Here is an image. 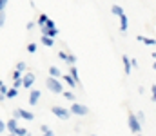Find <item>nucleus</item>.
Returning <instances> with one entry per match:
<instances>
[{"instance_id":"f257e3e1","label":"nucleus","mask_w":156,"mask_h":136,"mask_svg":"<svg viewBox=\"0 0 156 136\" xmlns=\"http://www.w3.org/2000/svg\"><path fill=\"white\" fill-rule=\"evenodd\" d=\"M45 85H47V89L51 91V92H56V94H64L66 91H64V85H62V82L58 80V78H53V76H47V80H45Z\"/></svg>"},{"instance_id":"f03ea898","label":"nucleus","mask_w":156,"mask_h":136,"mask_svg":"<svg viewBox=\"0 0 156 136\" xmlns=\"http://www.w3.org/2000/svg\"><path fill=\"white\" fill-rule=\"evenodd\" d=\"M51 111H53V114H55L56 118H60V120H69L71 114H73L67 107H62V105H53Z\"/></svg>"},{"instance_id":"7ed1b4c3","label":"nucleus","mask_w":156,"mask_h":136,"mask_svg":"<svg viewBox=\"0 0 156 136\" xmlns=\"http://www.w3.org/2000/svg\"><path fill=\"white\" fill-rule=\"evenodd\" d=\"M127 124H129V129L133 131V133H142V124H140V120H138V116L136 114H133V113H129V116H127Z\"/></svg>"},{"instance_id":"20e7f679","label":"nucleus","mask_w":156,"mask_h":136,"mask_svg":"<svg viewBox=\"0 0 156 136\" xmlns=\"http://www.w3.org/2000/svg\"><path fill=\"white\" fill-rule=\"evenodd\" d=\"M69 111H71L73 114L83 116V114H87V113H89V107H87V105H83V103H71Z\"/></svg>"},{"instance_id":"39448f33","label":"nucleus","mask_w":156,"mask_h":136,"mask_svg":"<svg viewBox=\"0 0 156 136\" xmlns=\"http://www.w3.org/2000/svg\"><path fill=\"white\" fill-rule=\"evenodd\" d=\"M35 80H37V75H35V73H26L24 78H22V82H24V89H31L33 84H35Z\"/></svg>"},{"instance_id":"423d86ee","label":"nucleus","mask_w":156,"mask_h":136,"mask_svg":"<svg viewBox=\"0 0 156 136\" xmlns=\"http://www.w3.org/2000/svg\"><path fill=\"white\" fill-rule=\"evenodd\" d=\"M40 96H42L40 89H31L29 91V105H37L38 100H40Z\"/></svg>"},{"instance_id":"0eeeda50","label":"nucleus","mask_w":156,"mask_h":136,"mask_svg":"<svg viewBox=\"0 0 156 136\" xmlns=\"http://www.w3.org/2000/svg\"><path fill=\"white\" fill-rule=\"evenodd\" d=\"M127 27H129V18H127L125 15H122V16H120V31L125 35V33H127Z\"/></svg>"},{"instance_id":"6e6552de","label":"nucleus","mask_w":156,"mask_h":136,"mask_svg":"<svg viewBox=\"0 0 156 136\" xmlns=\"http://www.w3.org/2000/svg\"><path fill=\"white\" fill-rule=\"evenodd\" d=\"M42 37H49V38H55L58 35V29H47V27H42Z\"/></svg>"},{"instance_id":"1a4fd4ad","label":"nucleus","mask_w":156,"mask_h":136,"mask_svg":"<svg viewBox=\"0 0 156 136\" xmlns=\"http://www.w3.org/2000/svg\"><path fill=\"white\" fill-rule=\"evenodd\" d=\"M18 127H20V125H18V120H16V118H11V120L7 122V131H9L11 134H13Z\"/></svg>"},{"instance_id":"9d476101","label":"nucleus","mask_w":156,"mask_h":136,"mask_svg":"<svg viewBox=\"0 0 156 136\" xmlns=\"http://www.w3.org/2000/svg\"><path fill=\"white\" fill-rule=\"evenodd\" d=\"M69 75L73 76V80L76 82V85H80V87H82V84H80V75H78V69L75 67V65H73V67H69Z\"/></svg>"},{"instance_id":"9b49d317","label":"nucleus","mask_w":156,"mask_h":136,"mask_svg":"<svg viewBox=\"0 0 156 136\" xmlns=\"http://www.w3.org/2000/svg\"><path fill=\"white\" fill-rule=\"evenodd\" d=\"M122 60H123V65H125V75H129V73H131V69H133L131 58H129L127 54H123V56H122Z\"/></svg>"},{"instance_id":"f8f14e48","label":"nucleus","mask_w":156,"mask_h":136,"mask_svg":"<svg viewBox=\"0 0 156 136\" xmlns=\"http://www.w3.org/2000/svg\"><path fill=\"white\" fill-rule=\"evenodd\" d=\"M49 76H53V78H60V76H64V75L60 73V69H58L56 65H51V67H49Z\"/></svg>"},{"instance_id":"ddd939ff","label":"nucleus","mask_w":156,"mask_h":136,"mask_svg":"<svg viewBox=\"0 0 156 136\" xmlns=\"http://www.w3.org/2000/svg\"><path fill=\"white\" fill-rule=\"evenodd\" d=\"M20 118H24V120H33L35 118V114L31 113V111H27V109H20Z\"/></svg>"},{"instance_id":"4468645a","label":"nucleus","mask_w":156,"mask_h":136,"mask_svg":"<svg viewBox=\"0 0 156 136\" xmlns=\"http://www.w3.org/2000/svg\"><path fill=\"white\" fill-rule=\"evenodd\" d=\"M47 22H49V16H47V15H44V13L40 15L38 20H37V24H38L40 29H42V27H45V26H47Z\"/></svg>"},{"instance_id":"2eb2a0df","label":"nucleus","mask_w":156,"mask_h":136,"mask_svg":"<svg viewBox=\"0 0 156 136\" xmlns=\"http://www.w3.org/2000/svg\"><path fill=\"white\" fill-rule=\"evenodd\" d=\"M111 13H113V15H116L118 18H120L122 15H125V13H123V7H122V5H118V4H115V5L111 7Z\"/></svg>"},{"instance_id":"dca6fc26","label":"nucleus","mask_w":156,"mask_h":136,"mask_svg":"<svg viewBox=\"0 0 156 136\" xmlns=\"http://www.w3.org/2000/svg\"><path fill=\"white\" fill-rule=\"evenodd\" d=\"M136 38H138V42H145L147 45H156V40H154V38H147V37H144V35H138Z\"/></svg>"},{"instance_id":"f3484780","label":"nucleus","mask_w":156,"mask_h":136,"mask_svg":"<svg viewBox=\"0 0 156 136\" xmlns=\"http://www.w3.org/2000/svg\"><path fill=\"white\" fill-rule=\"evenodd\" d=\"M62 80H64L67 85H71V87H76V82L73 80V76H71V75H64V76H62Z\"/></svg>"},{"instance_id":"a211bd4d","label":"nucleus","mask_w":156,"mask_h":136,"mask_svg":"<svg viewBox=\"0 0 156 136\" xmlns=\"http://www.w3.org/2000/svg\"><path fill=\"white\" fill-rule=\"evenodd\" d=\"M40 42L44 45H47V47H53L55 45V38H49V37H42L40 38Z\"/></svg>"},{"instance_id":"6ab92c4d","label":"nucleus","mask_w":156,"mask_h":136,"mask_svg":"<svg viewBox=\"0 0 156 136\" xmlns=\"http://www.w3.org/2000/svg\"><path fill=\"white\" fill-rule=\"evenodd\" d=\"M15 136H29V133H27V129H24V127H18L15 133H13Z\"/></svg>"},{"instance_id":"aec40b11","label":"nucleus","mask_w":156,"mask_h":136,"mask_svg":"<svg viewBox=\"0 0 156 136\" xmlns=\"http://www.w3.org/2000/svg\"><path fill=\"white\" fill-rule=\"evenodd\" d=\"M58 56H60L64 62H69V53H66V51H60V53H58Z\"/></svg>"},{"instance_id":"412c9836","label":"nucleus","mask_w":156,"mask_h":136,"mask_svg":"<svg viewBox=\"0 0 156 136\" xmlns=\"http://www.w3.org/2000/svg\"><path fill=\"white\" fill-rule=\"evenodd\" d=\"M16 94H18V89H9V92H7V98H16Z\"/></svg>"},{"instance_id":"4be33fe9","label":"nucleus","mask_w":156,"mask_h":136,"mask_svg":"<svg viewBox=\"0 0 156 136\" xmlns=\"http://www.w3.org/2000/svg\"><path fill=\"white\" fill-rule=\"evenodd\" d=\"M16 71L24 73V71H26V62H18V64H16Z\"/></svg>"},{"instance_id":"5701e85b","label":"nucleus","mask_w":156,"mask_h":136,"mask_svg":"<svg viewBox=\"0 0 156 136\" xmlns=\"http://www.w3.org/2000/svg\"><path fill=\"white\" fill-rule=\"evenodd\" d=\"M64 96H66V100H75V92L73 91H66Z\"/></svg>"},{"instance_id":"b1692460","label":"nucleus","mask_w":156,"mask_h":136,"mask_svg":"<svg viewBox=\"0 0 156 136\" xmlns=\"http://www.w3.org/2000/svg\"><path fill=\"white\" fill-rule=\"evenodd\" d=\"M47 29H56V24H55V20L53 18H49V22H47V26H45Z\"/></svg>"},{"instance_id":"393cba45","label":"nucleus","mask_w":156,"mask_h":136,"mask_svg":"<svg viewBox=\"0 0 156 136\" xmlns=\"http://www.w3.org/2000/svg\"><path fill=\"white\" fill-rule=\"evenodd\" d=\"M13 78H15V80H22V78H24V75H22L20 71H15V73H13Z\"/></svg>"},{"instance_id":"a878e982","label":"nucleus","mask_w":156,"mask_h":136,"mask_svg":"<svg viewBox=\"0 0 156 136\" xmlns=\"http://www.w3.org/2000/svg\"><path fill=\"white\" fill-rule=\"evenodd\" d=\"M13 87H15V89H20V87H24V82H22V80H15Z\"/></svg>"},{"instance_id":"bb28decb","label":"nucleus","mask_w":156,"mask_h":136,"mask_svg":"<svg viewBox=\"0 0 156 136\" xmlns=\"http://www.w3.org/2000/svg\"><path fill=\"white\" fill-rule=\"evenodd\" d=\"M37 51V44H29L27 45V53H35Z\"/></svg>"},{"instance_id":"cd10ccee","label":"nucleus","mask_w":156,"mask_h":136,"mask_svg":"<svg viewBox=\"0 0 156 136\" xmlns=\"http://www.w3.org/2000/svg\"><path fill=\"white\" fill-rule=\"evenodd\" d=\"M5 5H7V2L5 0H0V11L4 13V9H5Z\"/></svg>"},{"instance_id":"c85d7f7f","label":"nucleus","mask_w":156,"mask_h":136,"mask_svg":"<svg viewBox=\"0 0 156 136\" xmlns=\"http://www.w3.org/2000/svg\"><path fill=\"white\" fill-rule=\"evenodd\" d=\"M13 118H16V120L20 118V109H15V111H13Z\"/></svg>"},{"instance_id":"c756f323","label":"nucleus","mask_w":156,"mask_h":136,"mask_svg":"<svg viewBox=\"0 0 156 136\" xmlns=\"http://www.w3.org/2000/svg\"><path fill=\"white\" fill-rule=\"evenodd\" d=\"M138 120H140V124L145 120V118H144V111H138Z\"/></svg>"},{"instance_id":"7c9ffc66","label":"nucleus","mask_w":156,"mask_h":136,"mask_svg":"<svg viewBox=\"0 0 156 136\" xmlns=\"http://www.w3.org/2000/svg\"><path fill=\"white\" fill-rule=\"evenodd\" d=\"M5 129H7V124H5V122H0V131H2V133H4V131H5Z\"/></svg>"},{"instance_id":"2f4dec72","label":"nucleus","mask_w":156,"mask_h":136,"mask_svg":"<svg viewBox=\"0 0 156 136\" xmlns=\"http://www.w3.org/2000/svg\"><path fill=\"white\" fill-rule=\"evenodd\" d=\"M40 131H42V133H47V131H49V127H47L45 124H42V125H40Z\"/></svg>"},{"instance_id":"473e14b6","label":"nucleus","mask_w":156,"mask_h":136,"mask_svg":"<svg viewBox=\"0 0 156 136\" xmlns=\"http://www.w3.org/2000/svg\"><path fill=\"white\" fill-rule=\"evenodd\" d=\"M26 27H27V29H33V27H35V22H27V26H26Z\"/></svg>"},{"instance_id":"72a5a7b5","label":"nucleus","mask_w":156,"mask_h":136,"mask_svg":"<svg viewBox=\"0 0 156 136\" xmlns=\"http://www.w3.org/2000/svg\"><path fill=\"white\" fill-rule=\"evenodd\" d=\"M131 64H133V67H138V60H134V58H131Z\"/></svg>"},{"instance_id":"f704fd0d","label":"nucleus","mask_w":156,"mask_h":136,"mask_svg":"<svg viewBox=\"0 0 156 136\" xmlns=\"http://www.w3.org/2000/svg\"><path fill=\"white\" fill-rule=\"evenodd\" d=\"M151 91H153V98H154V102H156V85H153V89Z\"/></svg>"},{"instance_id":"c9c22d12","label":"nucleus","mask_w":156,"mask_h":136,"mask_svg":"<svg viewBox=\"0 0 156 136\" xmlns=\"http://www.w3.org/2000/svg\"><path fill=\"white\" fill-rule=\"evenodd\" d=\"M44 136H55V133H53V131H51V129H49V131H47V133H44Z\"/></svg>"},{"instance_id":"e433bc0d","label":"nucleus","mask_w":156,"mask_h":136,"mask_svg":"<svg viewBox=\"0 0 156 136\" xmlns=\"http://www.w3.org/2000/svg\"><path fill=\"white\" fill-rule=\"evenodd\" d=\"M153 69H154V71H156V60H154V64H153Z\"/></svg>"},{"instance_id":"4c0bfd02","label":"nucleus","mask_w":156,"mask_h":136,"mask_svg":"<svg viewBox=\"0 0 156 136\" xmlns=\"http://www.w3.org/2000/svg\"><path fill=\"white\" fill-rule=\"evenodd\" d=\"M7 136H15V134H11V133H9V134H7Z\"/></svg>"},{"instance_id":"58836bf2","label":"nucleus","mask_w":156,"mask_h":136,"mask_svg":"<svg viewBox=\"0 0 156 136\" xmlns=\"http://www.w3.org/2000/svg\"><path fill=\"white\" fill-rule=\"evenodd\" d=\"M91 136H98V134H91Z\"/></svg>"},{"instance_id":"ea45409f","label":"nucleus","mask_w":156,"mask_h":136,"mask_svg":"<svg viewBox=\"0 0 156 136\" xmlns=\"http://www.w3.org/2000/svg\"><path fill=\"white\" fill-rule=\"evenodd\" d=\"M37 136H44V134H37Z\"/></svg>"}]
</instances>
